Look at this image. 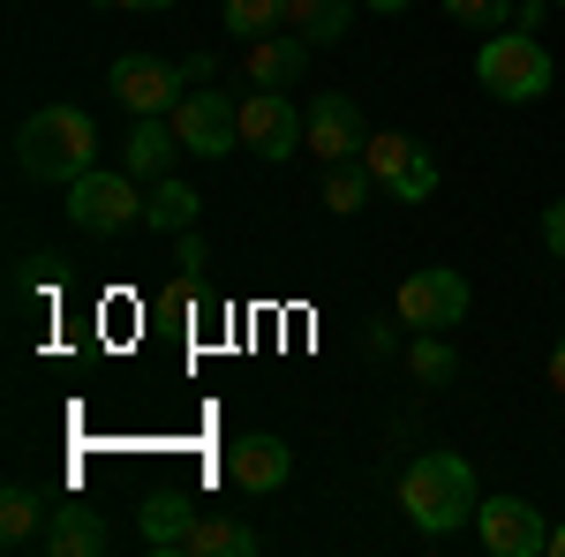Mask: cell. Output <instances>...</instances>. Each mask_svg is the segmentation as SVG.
Returning a JSON list of instances; mask_svg holds the SVG:
<instances>
[{
  "label": "cell",
  "instance_id": "cell-7",
  "mask_svg": "<svg viewBox=\"0 0 565 557\" xmlns=\"http://www.w3.org/2000/svg\"><path fill=\"white\" fill-rule=\"evenodd\" d=\"M399 324H415V332H452V324H468V271H452V264L407 271V279H399Z\"/></svg>",
  "mask_w": 565,
  "mask_h": 557
},
{
  "label": "cell",
  "instance_id": "cell-19",
  "mask_svg": "<svg viewBox=\"0 0 565 557\" xmlns=\"http://www.w3.org/2000/svg\"><path fill=\"white\" fill-rule=\"evenodd\" d=\"M45 497L39 490H23V482H8V490H0V543H8V550H31V543H39L45 535Z\"/></svg>",
  "mask_w": 565,
  "mask_h": 557
},
{
  "label": "cell",
  "instance_id": "cell-31",
  "mask_svg": "<svg viewBox=\"0 0 565 557\" xmlns=\"http://www.w3.org/2000/svg\"><path fill=\"white\" fill-rule=\"evenodd\" d=\"M558 8H565V0H558Z\"/></svg>",
  "mask_w": 565,
  "mask_h": 557
},
{
  "label": "cell",
  "instance_id": "cell-23",
  "mask_svg": "<svg viewBox=\"0 0 565 557\" xmlns=\"http://www.w3.org/2000/svg\"><path fill=\"white\" fill-rule=\"evenodd\" d=\"M370 196H377V173L362 167V159H340V167H324V204H332L340 218L362 212Z\"/></svg>",
  "mask_w": 565,
  "mask_h": 557
},
{
  "label": "cell",
  "instance_id": "cell-4",
  "mask_svg": "<svg viewBox=\"0 0 565 557\" xmlns=\"http://www.w3.org/2000/svg\"><path fill=\"white\" fill-rule=\"evenodd\" d=\"M143 181H136L129 167H90L84 181H68V226L76 234H129V226H143Z\"/></svg>",
  "mask_w": 565,
  "mask_h": 557
},
{
  "label": "cell",
  "instance_id": "cell-2",
  "mask_svg": "<svg viewBox=\"0 0 565 557\" xmlns=\"http://www.w3.org/2000/svg\"><path fill=\"white\" fill-rule=\"evenodd\" d=\"M15 167L45 181V189H68L98 167V129H90L84 106H39L23 129H15Z\"/></svg>",
  "mask_w": 565,
  "mask_h": 557
},
{
  "label": "cell",
  "instance_id": "cell-26",
  "mask_svg": "<svg viewBox=\"0 0 565 557\" xmlns=\"http://www.w3.org/2000/svg\"><path fill=\"white\" fill-rule=\"evenodd\" d=\"M543 249H551V257L565 264V196L551 204V212H543Z\"/></svg>",
  "mask_w": 565,
  "mask_h": 557
},
{
  "label": "cell",
  "instance_id": "cell-17",
  "mask_svg": "<svg viewBox=\"0 0 565 557\" xmlns=\"http://www.w3.org/2000/svg\"><path fill=\"white\" fill-rule=\"evenodd\" d=\"M196 212H204V196H196L181 173L151 181V196H143V226H151V234H189V226H196Z\"/></svg>",
  "mask_w": 565,
  "mask_h": 557
},
{
  "label": "cell",
  "instance_id": "cell-25",
  "mask_svg": "<svg viewBox=\"0 0 565 557\" xmlns=\"http://www.w3.org/2000/svg\"><path fill=\"white\" fill-rule=\"evenodd\" d=\"M174 264H181V271H204V264H212V249H204V234H196V226L174 234Z\"/></svg>",
  "mask_w": 565,
  "mask_h": 557
},
{
  "label": "cell",
  "instance_id": "cell-13",
  "mask_svg": "<svg viewBox=\"0 0 565 557\" xmlns=\"http://www.w3.org/2000/svg\"><path fill=\"white\" fill-rule=\"evenodd\" d=\"M309 76V39L302 31H271V39L249 45V61H242V84L249 90H295Z\"/></svg>",
  "mask_w": 565,
  "mask_h": 557
},
{
  "label": "cell",
  "instance_id": "cell-29",
  "mask_svg": "<svg viewBox=\"0 0 565 557\" xmlns=\"http://www.w3.org/2000/svg\"><path fill=\"white\" fill-rule=\"evenodd\" d=\"M362 8H377V15H399V8H407V0H362Z\"/></svg>",
  "mask_w": 565,
  "mask_h": 557
},
{
  "label": "cell",
  "instance_id": "cell-22",
  "mask_svg": "<svg viewBox=\"0 0 565 557\" xmlns=\"http://www.w3.org/2000/svg\"><path fill=\"white\" fill-rule=\"evenodd\" d=\"M407 377H415V385H452V377H460V354L445 346V332H415V340H407Z\"/></svg>",
  "mask_w": 565,
  "mask_h": 557
},
{
  "label": "cell",
  "instance_id": "cell-12",
  "mask_svg": "<svg viewBox=\"0 0 565 557\" xmlns=\"http://www.w3.org/2000/svg\"><path fill=\"white\" fill-rule=\"evenodd\" d=\"M287 474H295V444L287 437H234L226 444V482L242 490V497H271V490H287Z\"/></svg>",
  "mask_w": 565,
  "mask_h": 557
},
{
  "label": "cell",
  "instance_id": "cell-20",
  "mask_svg": "<svg viewBox=\"0 0 565 557\" xmlns=\"http://www.w3.org/2000/svg\"><path fill=\"white\" fill-rule=\"evenodd\" d=\"M287 31H302L309 45H340L354 31V0H287Z\"/></svg>",
  "mask_w": 565,
  "mask_h": 557
},
{
  "label": "cell",
  "instance_id": "cell-30",
  "mask_svg": "<svg viewBox=\"0 0 565 557\" xmlns=\"http://www.w3.org/2000/svg\"><path fill=\"white\" fill-rule=\"evenodd\" d=\"M551 557H565V519H558V527H551Z\"/></svg>",
  "mask_w": 565,
  "mask_h": 557
},
{
  "label": "cell",
  "instance_id": "cell-24",
  "mask_svg": "<svg viewBox=\"0 0 565 557\" xmlns=\"http://www.w3.org/2000/svg\"><path fill=\"white\" fill-rule=\"evenodd\" d=\"M445 15H452V23H468V31H482V39H490V31H498V23H513L521 8H513V0H445Z\"/></svg>",
  "mask_w": 565,
  "mask_h": 557
},
{
  "label": "cell",
  "instance_id": "cell-18",
  "mask_svg": "<svg viewBox=\"0 0 565 557\" xmlns=\"http://www.w3.org/2000/svg\"><path fill=\"white\" fill-rule=\"evenodd\" d=\"M257 550H264L257 527H242V519H204V513H196L189 543H181V557H257Z\"/></svg>",
  "mask_w": 565,
  "mask_h": 557
},
{
  "label": "cell",
  "instance_id": "cell-8",
  "mask_svg": "<svg viewBox=\"0 0 565 557\" xmlns=\"http://www.w3.org/2000/svg\"><path fill=\"white\" fill-rule=\"evenodd\" d=\"M189 68L174 61H159V53H121L114 68H106V90H114V106H129V114H174L181 98H189Z\"/></svg>",
  "mask_w": 565,
  "mask_h": 557
},
{
  "label": "cell",
  "instance_id": "cell-15",
  "mask_svg": "<svg viewBox=\"0 0 565 557\" xmlns=\"http://www.w3.org/2000/svg\"><path fill=\"white\" fill-rule=\"evenodd\" d=\"M174 159H181L174 121H167V114H136L129 143H121V167H129L136 181H167V173H174Z\"/></svg>",
  "mask_w": 565,
  "mask_h": 557
},
{
  "label": "cell",
  "instance_id": "cell-9",
  "mask_svg": "<svg viewBox=\"0 0 565 557\" xmlns=\"http://www.w3.org/2000/svg\"><path fill=\"white\" fill-rule=\"evenodd\" d=\"M362 167L377 173V189H385L392 204L437 196V159L415 143V136H370V143H362Z\"/></svg>",
  "mask_w": 565,
  "mask_h": 557
},
{
  "label": "cell",
  "instance_id": "cell-14",
  "mask_svg": "<svg viewBox=\"0 0 565 557\" xmlns=\"http://www.w3.org/2000/svg\"><path fill=\"white\" fill-rule=\"evenodd\" d=\"M39 543H45V557H106L114 550V527H106V513H90V505H53Z\"/></svg>",
  "mask_w": 565,
  "mask_h": 557
},
{
  "label": "cell",
  "instance_id": "cell-28",
  "mask_svg": "<svg viewBox=\"0 0 565 557\" xmlns=\"http://www.w3.org/2000/svg\"><path fill=\"white\" fill-rule=\"evenodd\" d=\"M543 377H551V385L565 392V332H558V346H551V362H543Z\"/></svg>",
  "mask_w": 565,
  "mask_h": 557
},
{
  "label": "cell",
  "instance_id": "cell-5",
  "mask_svg": "<svg viewBox=\"0 0 565 557\" xmlns=\"http://www.w3.org/2000/svg\"><path fill=\"white\" fill-rule=\"evenodd\" d=\"M309 143V114L295 90H242V151H257L264 167H287Z\"/></svg>",
  "mask_w": 565,
  "mask_h": 557
},
{
  "label": "cell",
  "instance_id": "cell-11",
  "mask_svg": "<svg viewBox=\"0 0 565 557\" xmlns=\"http://www.w3.org/2000/svg\"><path fill=\"white\" fill-rule=\"evenodd\" d=\"M362 143H370V121H362V106H354L348 90H317L309 98V143L324 167H340V159H362Z\"/></svg>",
  "mask_w": 565,
  "mask_h": 557
},
{
  "label": "cell",
  "instance_id": "cell-6",
  "mask_svg": "<svg viewBox=\"0 0 565 557\" xmlns=\"http://www.w3.org/2000/svg\"><path fill=\"white\" fill-rule=\"evenodd\" d=\"M167 121H174V136H181L189 159H226V151L242 143V98H226L218 84H196Z\"/></svg>",
  "mask_w": 565,
  "mask_h": 557
},
{
  "label": "cell",
  "instance_id": "cell-1",
  "mask_svg": "<svg viewBox=\"0 0 565 557\" xmlns=\"http://www.w3.org/2000/svg\"><path fill=\"white\" fill-rule=\"evenodd\" d=\"M399 505H407V519L430 535V543H445L452 527H468L482 505L476 490V468L460 460V452H445V444H430V452H415L407 460V474H399Z\"/></svg>",
  "mask_w": 565,
  "mask_h": 557
},
{
  "label": "cell",
  "instance_id": "cell-27",
  "mask_svg": "<svg viewBox=\"0 0 565 557\" xmlns=\"http://www.w3.org/2000/svg\"><path fill=\"white\" fill-rule=\"evenodd\" d=\"M98 8H129V15H167L174 0H98Z\"/></svg>",
  "mask_w": 565,
  "mask_h": 557
},
{
  "label": "cell",
  "instance_id": "cell-16",
  "mask_svg": "<svg viewBox=\"0 0 565 557\" xmlns=\"http://www.w3.org/2000/svg\"><path fill=\"white\" fill-rule=\"evenodd\" d=\"M136 527H143V543H151V550H181V543H189V527H196V505H189L181 490H151V497H143V513H136Z\"/></svg>",
  "mask_w": 565,
  "mask_h": 557
},
{
  "label": "cell",
  "instance_id": "cell-10",
  "mask_svg": "<svg viewBox=\"0 0 565 557\" xmlns=\"http://www.w3.org/2000/svg\"><path fill=\"white\" fill-rule=\"evenodd\" d=\"M476 543L490 557H551V527L527 497H482L476 505Z\"/></svg>",
  "mask_w": 565,
  "mask_h": 557
},
{
  "label": "cell",
  "instance_id": "cell-3",
  "mask_svg": "<svg viewBox=\"0 0 565 557\" xmlns=\"http://www.w3.org/2000/svg\"><path fill=\"white\" fill-rule=\"evenodd\" d=\"M476 84L498 98V106H535L543 90L558 84V68H551V53L535 31H490L476 53Z\"/></svg>",
  "mask_w": 565,
  "mask_h": 557
},
{
  "label": "cell",
  "instance_id": "cell-21",
  "mask_svg": "<svg viewBox=\"0 0 565 557\" xmlns=\"http://www.w3.org/2000/svg\"><path fill=\"white\" fill-rule=\"evenodd\" d=\"M218 23H226V39L257 45V39H271V31H287V0H226Z\"/></svg>",
  "mask_w": 565,
  "mask_h": 557
}]
</instances>
